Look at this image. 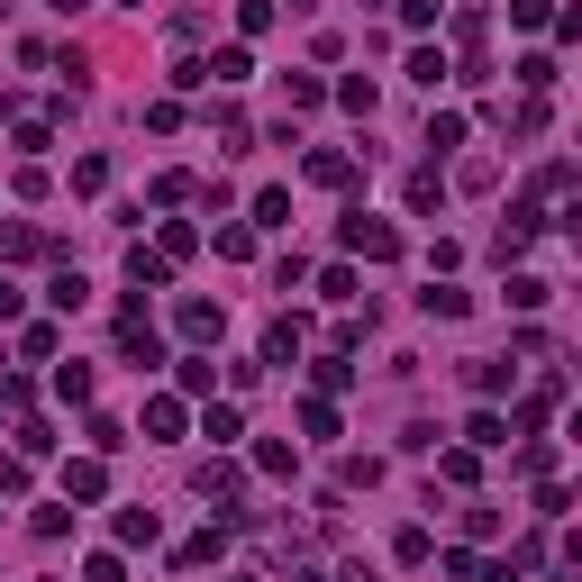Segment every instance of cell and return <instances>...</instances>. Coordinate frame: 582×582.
Masks as SVG:
<instances>
[{
  "mask_svg": "<svg viewBox=\"0 0 582 582\" xmlns=\"http://www.w3.org/2000/svg\"><path fill=\"white\" fill-rule=\"evenodd\" d=\"M337 237H346V256H364V264H392V256H400V227H392V219H364V210L346 219Z\"/></svg>",
  "mask_w": 582,
  "mask_h": 582,
  "instance_id": "6da1fadb",
  "label": "cell"
},
{
  "mask_svg": "<svg viewBox=\"0 0 582 582\" xmlns=\"http://www.w3.org/2000/svg\"><path fill=\"white\" fill-rule=\"evenodd\" d=\"M119 356H128L137 373H146V364H164V346H156V327H146L137 310H128V319H119Z\"/></svg>",
  "mask_w": 582,
  "mask_h": 582,
  "instance_id": "7a4b0ae2",
  "label": "cell"
},
{
  "mask_svg": "<svg viewBox=\"0 0 582 582\" xmlns=\"http://www.w3.org/2000/svg\"><path fill=\"white\" fill-rule=\"evenodd\" d=\"M300 346H310V319H300V310L264 327V364H292V356H300Z\"/></svg>",
  "mask_w": 582,
  "mask_h": 582,
  "instance_id": "3957f363",
  "label": "cell"
},
{
  "mask_svg": "<svg viewBox=\"0 0 582 582\" xmlns=\"http://www.w3.org/2000/svg\"><path fill=\"white\" fill-rule=\"evenodd\" d=\"M110 492V465H100V455H73L64 465V500H100Z\"/></svg>",
  "mask_w": 582,
  "mask_h": 582,
  "instance_id": "277c9868",
  "label": "cell"
},
{
  "mask_svg": "<svg viewBox=\"0 0 582 582\" xmlns=\"http://www.w3.org/2000/svg\"><path fill=\"white\" fill-rule=\"evenodd\" d=\"M191 492H200V500H237V492H246V473L219 455V465H200V473H191Z\"/></svg>",
  "mask_w": 582,
  "mask_h": 582,
  "instance_id": "5b68a950",
  "label": "cell"
},
{
  "mask_svg": "<svg viewBox=\"0 0 582 582\" xmlns=\"http://www.w3.org/2000/svg\"><path fill=\"white\" fill-rule=\"evenodd\" d=\"M300 173H310V183H327V191H346V183H356V156H337V146H319V156L300 164Z\"/></svg>",
  "mask_w": 582,
  "mask_h": 582,
  "instance_id": "8992f818",
  "label": "cell"
},
{
  "mask_svg": "<svg viewBox=\"0 0 582 582\" xmlns=\"http://www.w3.org/2000/svg\"><path fill=\"white\" fill-rule=\"evenodd\" d=\"M219 327H227V310H219V300H183V337H191V346H210Z\"/></svg>",
  "mask_w": 582,
  "mask_h": 582,
  "instance_id": "52a82bcc",
  "label": "cell"
},
{
  "mask_svg": "<svg viewBox=\"0 0 582 582\" xmlns=\"http://www.w3.org/2000/svg\"><path fill=\"white\" fill-rule=\"evenodd\" d=\"M28 256H46V237L28 219H10V227H0V264H28Z\"/></svg>",
  "mask_w": 582,
  "mask_h": 582,
  "instance_id": "ba28073f",
  "label": "cell"
},
{
  "mask_svg": "<svg viewBox=\"0 0 582 582\" xmlns=\"http://www.w3.org/2000/svg\"><path fill=\"white\" fill-rule=\"evenodd\" d=\"M219 555H227V528H200V537L173 546V565H219Z\"/></svg>",
  "mask_w": 582,
  "mask_h": 582,
  "instance_id": "9c48e42d",
  "label": "cell"
},
{
  "mask_svg": "<svg viewBox=\"0 0 582 582\" xmlns=\"http://www.w3.org/2000/svg\"><path fill=\"white\" fill-rule=\"evenodd\" d=\"M419 310H428V319H465V310H473V292H455V283H428V292H419Z\"/></svg>",
  "mask_w": 582,
  "mask_h": 582,
  "instance_id": "30bf717a",
  "label": "cell"
},
{
  "mask_svg": "<svg viewBox=\"0 0 582 582\" xmlns=\"http://www.w3.org/2000/svg\"><path fill=\"white\" fill-rule=\"evenodd\" d=\"M128 283H137V292H164V283H173V264H164V256H146V246H128Z\"/></svg>",
  "mask_w": 582,
  "mask_h": 582,
  "instance_id": "8fae6325",
  "label": "cell"
},
{
  "mask_svg": "<svg viewBox=\"0 0 582 582\" xmlns=\"http://www.w3.org/2000/svg\"><path fill=\"white\" fill-rule=\"evenodd\" d=\"M200 73H210V83H246V73H256V55H246V46H219Z\"/></svg>",
  "mask_w": 582,
  "mask_h": 582,
  "instance_id": "7c38bea8",
  "label": "cell"
},
{
  "mask_svg": "<svg viewBox=\"0 0 582 582\" xmlns=\"http://www.w3.org/2000/svg\"><path fill=\"white\" fill-rule=\"evenodd\" d=\"M319 100H327V91H319V73H283V110H292V119H300V110H319Z\"/></svg>",
  "mask_w": 582,
  "mask_h": 582,
  "instance_id": "4fadbf2b",
  "label": "cell"
},
{
  "mask_svg": "<svg viewBox=\"0 0 582 582\" xmlns=\"http://www.w3.org/2000/svg\"><path fill=\"white\" fill-rule=\"evenodd\" d=\"M546 300H555L546 273H510V310H546Z\"/></svg>",
  "mask_w": 582,
  "mask_h": 582,
  "instance_id": "5bb4252c",
  "label": "cell"
},
{
  "mask_svg": "<svg viewBox=\"0 0 582 582\" xmlns=\"http://www.w3.org/2000/svg\"><path fill=\"white\" fill-rule=\"evenodd\" d=\"M455 146H465V119L437 110V119H428V156H455Z\"/></svg>",
  "mask_w": 582,
  "mask_h": 582,
  "instance_id": "9a60e30c",
  "label": "cell"
},
{
  "mask_svg": "<svg viewBox=\"0 0 582 582\" xmlns=\"http://www.w3.org/2000/svg\"><path fill=\"white\" fill-rule=\"evenodd\" d=\"M200 437H219V446H237V437H246V419H237V410H227V400H210V419H200Z\"/></svg>",
  "mask_w": 582,
  "mask_h": 582,
  "instance_id": "2e32d148",
  "label": "cell"
},
{
  "mask_svg": "<svg viewBox=\"0 0 582 582\" xmlns=\"http://www.w3.org/2000/svg\"><path fill=\"white\" fill-rule=\"evenodd\" d=\"M164 528H156V510H119V546H156Z\"/></svg>",
  "mask_w": 582,
  "mask_h": 582,
  "instance_id": "e0dca14e",
  "label": "cell"
},
{
  "mask_svg": "<svg viewBox=\"0 0 582 582\" xmlns=\"http://www.w3.org/2000/svg\"><path fill=\"white\" fill-rule=\"evenodd\" d=\"M410 83H419V91L446 83V46H419V55H410Z\"/></svg>",
  "mask_w": 582,
  "mask_h": 582,
  "instance_id": "ac0fdd59",
  "label": "cell"
},
{
  "mask_svg": "<svg viewBox=\"0 0 582 582\" xmlns=\"http://www.w3.org/2000/svg\"><path fill=\"white\" fill-rule=\"evenodd\" d=\"M465 437H473V446H510V419H500V410H473Z\"/></svg>",
  "mask_w": 582,
  "mask_h": 582,
  "instance_id": "d6986e66",
  "label": "cell"
},
{
  "mask_svg": "<svg viewBox=\"0 0 582 582\" xmlns=\"http://www.w3.org/2000/svg\"><path fill=\"white\" fill-rule=\"evenodd\" d=\"M337 100H346L356 119H373V100H383V91H373V73H346V83H337Z\"/></svg>",
  "mask_w": 582,
  "mask_h": 582,
  "instance_id": "ffe728a7",
  "label": "cell"
},
{
  "mask_svg": "<svg viewBox=\"0 0 582 582\" xmlns=\"http://www.w3.org/2000/svg\"><path fill=\"white\" fill-rule=\"evenodd\" d=\"M146 437H183V400H146Z\"/></svg>",
  "mask_w": 582,
  "mask_h": 582,
  "instance_id": "44dd1931",
  "label": "cell"
},
{
  "mask_svg": "<svg viewBox=\"0 0 582 582\" xmlns=\"http://www.w3.org/2000/svg\"><path fill=\"white\" fill-rule=\"evenodd\" d=\"M46 300H55V310H83L91 283H83V273H55V283H46Z\"/></svg>",
  "mask_w": 582,
  "mask_h": 582,
  "instance_id": "7402d4cb",
  "label": "cell"
},
{
  "mask_svg": "<svg viewBox=\"0 0 582 582\" xmlns=\"http://www.w3.org/2000/svg\"><path fill=\"white\" fill-rule=\"evenodd\" d=\"M410 210H419V219L446 210V183H437V173H410Z\"/></svg>",
  "mask_w": 582,
  "mask_h": 582,
  "instance_id": "603a6c76",
  "label": "cell"
},
{
  "mask_svg": "<svg viewBox=\"0 0 582 582\" xmlns=\"http://www.w3.org/2000/svg\"><path fill=\"white\" fill-rule=\"evenodd\" d=\"M256 227H292V191H256Z\"/></svg>",
  "mask_w": 582,
  "mask_h": 582,
  "instance_id": "cb8c5ba5",
  "label": "cell"
},
{
  "mask_svg": "<svg viewBox=\"0 0 582 582\" xmlns=\"http://www.w3.org/2000/svg\"><path fill=\"white\" fill-rule=\"evenodd\" d=\"M437 483H455V492H473V455L455 446V455H437Z\"/></svg>",
  "mask_w": 582,
  "mask_h": 582,
  "instance_id": "d4e9b609",
  "label": "cell"
},
{
  "mask_svg": "<svg viewBox=\"0 0 582 582\" xmlns=\"http://www.w3.org/2000/svg\"><path fill=\"white\" fill-rule=\"evenodd\" d=\"M300 428H310V437H337V410H327V392L300 400Z\"/></svg>",
  "mask_w": 582,
  "mask_h": 582,
  "instance_id": "484cf974",
  "label": "cell"
},
{
  "mask_svg": "<svg viewBox=\"0 0 582 582\" xmlns=\"http://www.w3.org/2000/svg\"><path fill=\"white\" fill-rule=\"evenodd\" d=\"M83 437H91V455H119V446H128V428H119V419H91Z\"/></svg>",
  "mask_w": 582,
  "mask_h": 582,
  "instance_id": "4316f807",
  "label": "cell"
},
{
  "mask_svg": "<svg viewBox=\"0 0 582 582\" xmlns=\"http://www.w3.org/2000/svg\"><path fill=\"white\" fill-rule=\"evenodd\" d=\"M310 373H319V392H346V383H356V364H346V356H319Z\"/></svg>",
  "mask_w": 582,
  "mask_h": 582,
  "instance_id": "83f0119b",
  "label": "cell"
},
{
  "mask_svg": "<svg viewBox=\"0 0 582 582\" xmlns=\"http://www.w3.org/2000/svg\"><path fill=\"white\" fill-rule=\"evenodd\" d=\"M292 465H300V455H292L283 437H264V446H256V473H292Z\"/></svg>",
  "mask_w": 582,
  "mask_h": 582,
  "instance_id": "f1b7e54d",
  "label": "cell"
},
{
  "mask_svg": "<svg viewBox=\"0 0 582 582\" xmlns=\"http://www.w3.org/2000/svg\"><path fill=\"white\" fill-rule=\"evenodd\" d=\"M55 392L64 400H91V364H55Z\"/></svg>",
  "mask_w": 582,
  "mask_h": 582,
  "instance_id": "f546056e",
  "label": "cell"
},
{
  "mask_svg": "<svg viewBox=\"0 0 582 582\" xmlns=\"http://www.w3.org/2000/svg\"><path fill=\"white\" fill-rule=\"evenodd\" d=\"M446 18V0H400V28H437Z\"/></svg>",
  "mask_w": 582,
  "mask_h": 582,
  "instance_id": "4dcf8cb0",
  "label": "cell"
},
{
  "mask_svg": "<svg viewBox=\"0 0 582 582\" xmlns=\"http://www.w3.org/2000/svg\"><path fill=\"white\" fill-rule=\"evenodd\" d=\"M510 18H519V28H546V18H555V0H510Z\"/></svg>",
  "mask_w": 582,
  "mask_h": 582,
  "instance_id": "1f68e13d",
  "label": "cell"
},
{
  "mask_svg": "<svg viewBox=\"0 0 582 582\" xmlns=\"http://www.w3.org/2000/svg\"><path fill=\"white\" fill-rule=\"evenodd\" d=\"M83 582H128V565H119V555H91V565H83Z\"/></svg>",
  "mask_w": 582,
  "mask_h": 582,
  "instance_id": "d6a6232c",
  "label": "cell"
},
{
  "mask_svg": "<svg viewBox=\"0 0 582 582\" xmlns=\"http://www.w3.org/2000/svg\"><path fill=\"white\" fill-rule=\"evenodd\" d=\"M0 492H28V455H0Z\"/></svg>",
  "mask_w": 582,
  "mask_h": 582,
  "instance_id": "836d02e7",
  "label": "cell"
},
{
  "mask_svg": "<svg viewBox=\"0 0 582 582\" xmlns=\"http://www.w3.org/2000/svg\"><path fill=\"white\" fill-rule=\"evenodd\" d=\"M18 310H28V300H18V283H10V273H0V319H18Z\"/></svg>",
  "mask_w": 582,
  "mask_h": 582,
  "instance_id": "e575fe53",
  "label": "cell"
},
{
  "mask_svg": "<svg viewBox=\"0 0 582 582\" xmlns=\"http://www.w3.org/2000/svg\"><path fill=\"white\" fill-rule=\"evenodd\" d=\"M46 10H64V18H73V10H91V0H46Z\"/></svg>",
  "mask_w": 582,
  "mask_h": 582,
  "instance_id": "d590c367",
  "label": "cell"
},
{
  "mask_svg": "<svg viewBox=\"0 0 582 582\" xmlns=\"http://www.w3.org/2000/svg\"><path fill=\"white\" fill-rule=\"evenodd\" d=\"M346 582H373V573H364V565H346Z\"/></svg>",
  "mask_w": 582,
  "mask_h": 582,
  "instance_id": "8d00e7d4",
  "label": "cell"
},
{
  "mask_svg": "<svg viewBox=\"0 0 582 582\" xmlns=\"http://www.w3.org/2000/svg\"><path fill=\"white\" fill-rule=\"evenodd\" d=\"M119 10H146V0H119Z\"/></svg>",
  "mask_w": 582,
  "mask_h": 582,
  "instance_id": "74e56055",
  "label": "cell"
}]
</instances>
